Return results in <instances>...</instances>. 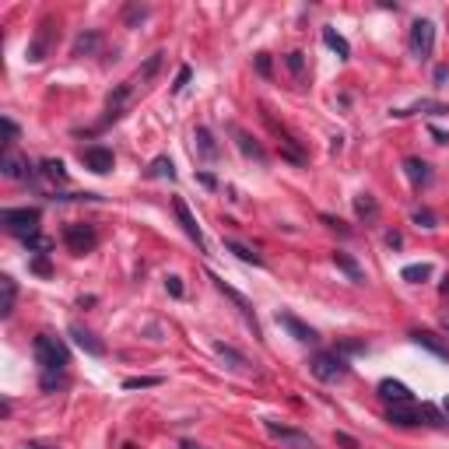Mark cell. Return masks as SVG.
Returning a JSON list of instances; mask_svg holds the SVG:
<instances>
[{
  "mask_svg": "<svg viewBox=\"0 0 449 449\" xmlns=\"http://www.w3.org/2000/svg\"><path fill=\"white\" fill-rule=\"evenodd\" d=\"M214 351H218V355H221L224 362H229V369H236V372H246V369H249L246 355H243V351H236L232 344H224V341H218V344H214Z\"/></svg>",
  "mask_w": 449,
  "mask_h": 449,
  "instance_id": "25",
  "label": "cell"
},
{
  "mask_svg": "<svg viewBox=\"0 0 449 449\" xmlns=\"http://www.w3.org/2000/svg\"><path fill=\"white\" fill-rule=\"evenodd\" d=\"M355 214H358V218H365V221H372V218L379 214L376 197H372V193H358V197H355Z\"/></svg>",
  "mask_w": 449,
  "mask_h": 449,
  "instance_id": "30",
  "label": "cell"
},
{
  "mask_svg": "<svg viewBox=\"0 0 449 449\" xmlns=\"http://www.w3.org/2000/svg\"><path fill=\"white\" fill-rule=\"evenodd\" d=\"M386 418H389L393 425H404V428H411V425H421L425 407H414V404H393Z\"/></svg>",
  "mask_w": 449,
  "mask_h": 449,
  "instance_id": "16",
  "label": "cell"
},
{
  "mask_svg": "<svg viewBox=\"0 0 449 449\" xmlns=\"http://www.w3.org/2000/svg\"><path fill=\"white\" fill-rule=\"evenodd\" d=\"M123 449H137V446H130V442H127V446H123Z\"/></svg>",
  "mask_w": 449,
  "mask_h": 449,
  "instance_id": "54",
  "label": "cell"
},
{
  "mask_svg": "<svg viewBox=\"0 0 449 449\" xmlns=\"http://www.w3.org/2000/svg\"><path fill=\"white\" fill-rule=\"evenodd\" d=\"M207 277H211V281H214V288H218V292H221V295H224V299H232V302H236V306H239V312H243V316H246V323H249V326H253V330H260V323H256V312H253V302H249V299H246V295H243V292H236V288H232V285H224V281H221V277H218V274H207Z\"/></svg>",
  "mask_w": 449,
  "mask_h": 449,
  "instance_id": "12",
  "label": "cell"
},
{
  "mask_svg": "<svg viewBox=\"0 0 449 449\" xmlns=\"http://www.w3.org/2000/svg\"><path fill=\"white\" fill-rule=\"evenodd\" d=\"M173 207H176V218H179V224H183V232L200 246V253H207V239H204V232H200V224H197V218H193V211H190V204L183 200V197H176L173 200Z\"/></svg>",
  "mask_w": 449,
  "mask_h": 449,
  "instance_id": "10",
  "label": "cell"
},
{
  "mask_svg": "<svg viewBox=\"0 0 449 449\" xmlns=\"http://www.w3.org/2000/svg\"><path fill=\"white\" fill-rule=\"evenodd\" d=\"M400 243H404V239H400V232H389V236H386V246H393V249H397Z\"/></svg>",
  "mask_w": 449,
  "mask_h": 449,
  "instance_id": "46",
  "label": "cell"
},
{
  "mask_svg": "<svg viewBox=\"0 0 449 449\" xmlns=\"http://www.w3.org/2000/svg\"><path fill=\"white\" fill-rule=\"evenodd\" d=\"M270 71H274L270 53H256V74H260V78H270Z\"/></svg>",
  "mask_w": 449,
  "mask_h": 449,
  "instance_id": "40",
  "label": "cell"
},
{
  "mask_svg": "<svg viewBox=\"0 0 449 449\" xmlns=\"http://www.w3.org/2000/svg\"><path fill=\"white\" fill-rule=\"evenodd\" d=\"M285 67L292 71V78H295V81H302V78H306V53H299V49H295V53H288V56H285Z\"/></svg>",
  "mask_w": 449,
  "mask_h": 449,
  "instance_id": "32",
  "label": "cell"
},
{
  "mask_svg": "<svg viewBox=\"0 0 449 449\" xmlns=\"http://www.w3.org/2000/svg\"><path fill=\"white\" fill-rule=\"evenodd\" d=\"M39 176L46 183H64L67 179V168H64L60 158H46V161H39Z\"/></svg>",
  "mask_w": 449,
  "mask_h": 449,
  "instance_id": "24",
  "label": "cell"
},
{
  "mask_svg": "<svg viewBox=\"0 0 449 449\" xmlns=\"http://www.w3.org/2000/svg\"><path fill=\"white\" fill-rule=\"evenodd\" d=\"M148 15H151V11H148L144 4H127V8H123V25L137 28V25H141V21L148 18Z\"/></svg>",
  "mask_w": 449,
  "mask_h": 449,
  "instance_id": "33",
  "label": "cell"
},
{
  "mask_svg": "<svg viewBox=\"0 0 449 449\" xmlns=\"http://www.w3.org/2000/svg\"><path fill=\"white\" fill-rule=\"evenodd\" d=\"M442 295H449V277L442 281Z\"/></svg>",
  "mask_w": 449,
  "mask_h": 449,
  "instance_id": "51",
  "label": "cell"
},
{
  "mask_svg": "<svg viewBox=\"0 0 449 449\" xmlns=\"http://www.w3.org/2000/svg\"><path fill=\"white\" fill-rule=\"evenodd\" d=\"M407 42H411V53L418 56V60H428L432 49H435V25L428 18H418L411 25V39Z\"/></svg>",
  "mask_w": 449,
  "mask_h": 449,
  "instance_id": "5",
  "label": "cell"
},
{
  "mask_svg": "<svg viewBox=\"0 0 449 449\" xmlns=\"http://www.w3.org/2000/svg\"><path fill=\"white\" fill-rule=\"evenodd\" d=\"M263 428L270 432V439H277L285 449H316V442L306 435V432H299V428H288V425H277V421H263Z\"/></svg>",
  "mask_w": 449,
  "mask_h": 449,
  "instance_id": "6",
  "label": "cell"
},
{
  "mask_svg": "<svg viewBox=\"0 0 449 449\" xmlns=\"http://www.w3.org/2000/svg\"><path fill=\"white\" fill-rule=\"evenodd\" d=\"M165 288H168V295H173V299H183V277L179 274H168L165 277Z\"/></svg>",
  "mask_w": 449,
  "mask_h": 449,
  "instance_id": "39",
  "label": "cell"
},
{
  "mask_svg": "<svg viewBox=\"0 0 449 449\" xmlns=\"http://www.w3.org/2000/svg\"><path fill=\"white\" fill-rule=\"evenodd\" d=\"M81 161H85V168L105 176V173H112V161L116 158H112V151L105 144H91V148H81Z\"/></svg>",
  "mask_w": 449,
  "mask_h": 449,
  "instance_id": "11",
  "label": "cell"
},
{
  "mask_svg": "<svg viewBox=\"0 0 449 449\" xmlns=\"http://www.w3.org/2000/svg\"><path fill=\"white\" fill-rule=\"evenodd\" d=\"M323 224H330V229H341V232H348V229H344V221H341V218H333V214H323Z\"/></svg>",
  "mask_w": 449,
  "mask_h": 449,
  "instance_id": "43",
  "label": "cell"
},
{
  "mask_svg": "<svg viewBox=\"0 0 449 449\" xmlns=\"http://www.w3.org/2000/svg\"><path fill=\"white\" fill-rule=\"evenodd\" d=\"M411 337H414V344H421L425 351H432V355H439V358H449V344H442L435 333H428V330H414Z\"/></svg>",
  "mask_w": 449,
  "mask_h": 449,
  "instance_id": "23",
  "label": "cell"
},
{
  "mask_svg": "<svg viewBox=\"0 0 449 449\" xmlns=\"http://www.w3.org/2000/svg\"><path fill=\"white\" fill-rule=\"evenodd\" d=\"M130 95H134V85H130V81H123V85H116V88L109 91V98H105V120H102V127H105V123H116V120L123 116V109H127Z\"/></svg>",
  "mask_w": 449,
  "mask_h": 449,
  "instance_id": "9",
  "label": "cell"
},
{
  "mask_svg": "<svg viewBox=\"0 0 449 449\" xmlns=\"http://www.w3.org/2000/svg\"><path fill=\"white\" fill-rule=\"evenodd\" d=\"M144 386H161V376H134V379H123V389H144Z\"/></svg>",
  "mask_w": 449,
  "mask_h": 449,
  "instance_id": "34",
  "label": "cell"
},
{
  "mask_svg": "<svg viewBox=\"0 0 449 449\" xmlns=\"http://www.w3.org/2000/svg\"><path fill=\"white\" fill-rule=\"evenodd\" d=\"M442 330H446V333H449V312H446V316H442Z\"/></svg>",
  "mask_w": 449,
  "mask_h": 449,
  "instance_id": "50",
  "label": "cell"
},
{
  "mask_svg": "<svg viewBox=\"0 0 449 449\" xmlns=\"http://www.w3.org/2000/svg\"><path fill=\"white\" fill-rule=\"evenodd\" d=\"M148 176H151V179H176V165H173V158L158 155V158L151 161V168H148Z\"/></svg>",
  "mask_w": 449,
  "mask_h": 449,
  "instance_id": "27",
  "label": "cell"
},
{
  "mask_svg": "<svg viewBox=\"0 0 449 449\" xmlns=\"http://www.w3.org/2000/svg\"><path fill=\"white\" fill-rule=\"evenodd\" d=\"M71 337H74V344H78L85 355H91V358H102V355H105V344L98 341V337H95L91 330H85V326H71Z\"/></svg>",
  "mask_w": 449,
  "mask_h": 449,
  "instance_id": "15",
  "label": "cell"
},
{
  "mask_svg": "<svg viewBox=\"0 0 449 449\" xmlns=\"http://www.w3.org/2000/svg\"><path fill=\"white\" fill-rule=\"evenodd\" d=\"M277 323L285 326V330L295 337V341H302V344H316V341H319V333H316L309 323H302L299 316H292V312H277Z\"/></svg>",
  "mask_w": 449,
  "mask_h": 449,
  "instance_id": "13",
  "label": "cell"
},
{
  "mask_svg": "<svg viewBox=\"0 0 449 449\" xmlns=\"http://www.w3.org/2000/svg\"><path fill=\"white\" fill-rule=\"evenodd\" d=\"M411 221H414V224H421V229H435V221H439V218H435V211H428V207H418V211L411 214Z\"/></svg>",
  "mask_w": 449,
  "mask_h": 449,
  "instance_id": "36",
  "label": "cell"
},
{
  "mask_svg": "<svg viewBox=\"0 0 449 449\" xmlns=\"http://www.w3.org/2000/svg\"><path fill=\"white\" fill-rule=\"evenodd\" d=\"M200 183H204V186H207V190H214V186H218V179H214V176H211V173H200Z\"/></svg>",
  "mask_w": 449,
  "mask_h": 449,
  "instance_id": "47",
  "label": "cell"
},
{
  "mask_svg": "<svg viewBox=\"0 0 449 449\" xmlns=\"http://www.w3.org/2000/svg\"><path fill=\"white\" fill-rule=\"evenodd\" d=\"M190 74H193V71H190V67L183 64V67H179V74H176V81H173V91H176V95H179V91H183V88L190 85Z\"/></svg>",
  "mask_w": 449,
  "mask_h": 449,
  "instance_id": "41",
  "label": "cell"
},
{
  "mask_svg": "<svg viewBox=\"0 0 449 449\" xmlns=\"http://www.w3.org/2000/svg\"><path fill=\"white\" fill-rule=\"evenodd\" d=\"M323 42L337 53V56H341V60H348V56H351V46H348V39L341 35V32H333V28H323Z\"/></svg>",
  "mask_w": 449,
  "mask_h": 449,
  "instance_id": "28",
  "label": "cell"
},
{
  "mask_svg": "<svg viewBox=\"0 0 449 449\" xmlns=\"http://www.w3.org/2000/svg\"><path fill=\"white\" fill-rule=\"evenodd\" d=\"M432 137H435L439 144H449V134H446V130H439V127H432Z\"/></svg>",
  "mask_w": 449,
  "mask_h": 449,
  "instance_id": "48",
  "label": "cell"
},
{
  "mask_svg": "<svg viewBox=\"0 0 449 449\" xmlns=\"http://www.w3.org/2000/svg\"><path fill=\"white\" fill-rule=\"evenodd\" d=\"M32 355L39 362L42 372H64L71 365V351L67 344L60 341V337H53V333H39L35 341H32Z\"/></svg>",
  "mask_w": 449,
  "mask_h": 449,
  "instance_id": "1",
  "label": "cell"
},
{
  "mask_svg": "<svg viewBox=\"0 0 449 449\" xmlns=\"http://www.w3.org/2000/svg\"><path fill=\"white\" fill-rule=\"evenodd\" d=\"M232 137H236V144H239V151L246 155V158H256V161H267V151L246 134V130H239V127H232Z\"/></svg>",
  "mask_w": 449,
  "mask_h": 449,
  "instance_id": "22",
  "label": "cell"
},
{
  "mask_svg": "<svg viewBox=\"0 0 449 449\" xmlns=\"http://www.w3.org/2000/svg\"><path fill=\"white\" fill-rule=\"evenodd\" d=\"M414 112H449V105H446V102L421 98V102H414V105H407V109H393L389 116H393V120H407V116H414Z\"/></svg>",
  "mask_w": 449,
  "mask_h": 449,
  "instance_id": "19",
  "label": "cell"
},
{
  "mask_svg": "<svg viewBox=\"0 0 449 449\" xmlns=\"http://www.w3.org/2000/svg\"><path fill=\"white\" fill-rule=\"evenodd\" d=\"M53 35H56V21H53V18H42L39 28H35V39L28 42V60H32V64H42L46 56H49Z\"/></svg>",
  "mask_w": 449,
  "mask_h": 449,
  "instance_id": "8",
  "label": "cell"
},
{
  "mask_svg": "<svg viewBox=\"0 0 449 449\" xmlns=\"http://www.w3.org/2000/svg\"><path fill=\"white\" fill-rule=\"evenodd\" d=\"M446 81H449V67L439 64V67H435V85H446Z\"/></svg>",
  "mask_w": 449,
  "mask_h": 449,
  "instance_id": "44",
  "label": "cell"
},
{
  "mask_svg": "<svg viewBox=\"0 0 449 449\" xmlns=\"http://www.w3.org/2000/svg\"><path fill=\"white\" fill-rule=\"evenodd\" d=\"M25 246H28V253H35V256H46V249H49L53 243H49L46 236H39V232H35V236H28V239H25Z\"/></svg>",
  "mask_w": 449,
  "mask_h": 449,
  "instance_id": "35",
  "label": "cell"
},
{
  "mask_svg": "<svg viewBox=\"0 0 449 449\" xmlns=\"http://www.w3.org/2000/svg\"><path fill=\"white\" fill-rule=\"evenodd\" d=\"M193 151H197V158H204V161H218V158H221V148H218V141H214V134H211L207 127H197V130H193Z\"/></svg>",
  "mask_w": 449,
  "mask_h": 449,
  "instance_id": "14",
  "label": "cell"
},
{
  "mask_svg": "<svg viewBox=\"0 0 449 449\" xmlns=\"http://www.w3.org/2000/svg\"><path fill=\"white\" fill-rule=\"evenodd\" d=\"M224 249L236 253L243 263H253V267H260V263H263V260H260V253H253L249 246H243V243H236V239H224Z\"/></svg>",
  "mask_w": 449,
  "mask_h": 449,
  "instance_id": "31",
  "label": "cell"
},
{
  "mask_svg": "<svg viewBox=\"0 0 449 449\" xmlns=\"http://www.w3.org/2000/svg\"><path fill=\"white\" fill-rule=\"evenodd\" d=\"M0 173H4L8 179H15V183H28V179H35L39 168H35L25 155H18V151H4V158H0Z\"/></svg>",
  "mask_w": 449,
  "mask_h": 449,
  "instance_id": "7",
  "label": "cell"
},
{
  "mask_svg": "<svg viewBox=\"0 0 449 449\" xmlns=\"http://www.w3.org/2000/svg\"><path fill=\"white\" fill-rule=\"evenodd\" d=\"M161 56H165V53H155L151 60H148V64L141 67V81H151V78L158 74V67H161Z\"/></svg>",
  "mask_w": 449,
  "mask_h": 449,
  "instance_id": "37",
  "label": "cell"
},
{
  "mask_svg": "<svg viewBox=\"0 0 449 449\" xmlns=\"http://www.w3.org/2000/svg\"><path fill=\"white\" fill-rule=\"evenodd\" d=\"M32 270H35L39 277H49V274H53V267H49V256H35V260H32Z\"/></svg>",
  "mask_w": 449,
  "mask_h": 449,
  "instance_id": "42",
  "label": "cell"
},
{
  "mask_svg": "<svg viewBox=\"0 0 449 449\" xmlns=\"http://www.w3.org/2000/svg\"><path fill=\"white\" fill-rule=\"evenodd\" d=\"M102 49V32H95V28H88V32H81L78 39H74V56H95Z\"/></svg>",
  "mask_w": 449,
  "mask_h": 449,
  "instance_id": "20",
  "label": "cell"
},
{
  "mask_svg": "<svg viewBox=\"0 0 449 449\" xmlns=\"http://www.w3.org/2000/svg\"><path fill=\"white\" fill-rule=\"evenodd\" d=\"M309 372L319 379V382H337L348 376V358L341 351H316L309 358Z\"/></svg>",
  "mask_w": 449,
  "mask_h": 449,
  "instance_id": "3",
  "label": "cell"
},
{
  "mask_svg": "<svg viewBox=\"0 0 449 449\" xmlns=\"http://www.w3.org/2000/svg\"><path fill=\"white\" fill-rule=\"evenodd\" d=\"M183 449H200V446H193V442H183Z\"/></svg>",
  "mask_w": 449,
  "mask_h": 449,
  "instance_id": "52",
  "label": "cell"
},
{
  "mask_svg": "<svg viewBox=\"0 0 449 449\" xmlns=\"http://www.w3.org/2000/svg\"><path fill=\"white\" fill-rule=\"evenodd\" d=\"M64 243L71 253H91L95 243H98V232H95V224H85V221H74L64 229Z\"/></svg>",
  "mask_w": 449,
  "mask_h": 449,
  "instance_id": "4",
  "label": "cell"
},
{
  "mask_svg": "<svg viewBox=\"0 0 449 449\" xmlns=\"http://www.w3.org/2000/svg\"><path fill=\"white\" fill-rule=\"evenodd\" d=\"M0 127H4V144H8V151H11V144L18 141V127H15V120H11V116L0 120Z\"/></svg>",
  "mask_w": 449,
  "mask_h": 449,
  "instance_id": "38",
  "label": "cell"
},
{
  "mask_svg": "<svg viewBox=\"0 0 449 449\" xmlns=\"http://www.w3.org/2000/svg\"><path fill=\"white\" fill-rule=\"evenodd\" d=\"M25 449H53V446H42V442H32V446H25Z\"/></svg>",
  "mask_w": 449,
  "mask_h": 449,
  "instance_id": "49",
  "label": "cell"
},
{
  "mask_svg": "<svg viewBox=\"0 0 449 449\" xmlns=\"http://www.w3.org/2000/svg\"><path fill=\"white\" fill-rule=\"evenodd\" d=\"M337 442H341L344 449H358V442H355L351 435H344V432H337Z\"/></svg>",
  "mask_w": 449,
  "mask_h": 449,
  "instance_id": "45",
  "label": "cell"
},
{
  "mask_svg": "<svg viewBox=\"0 0 449 449\" xmlns=\"http://www.w3.org/2000/svg\"><path fill=\"white\" fill-rule=\"evenodd\" d=\"M15 302H18V285H15V277H0V316H11L15 312Z\"/></svg>",
  "mask_w": 449,
  "mask_h": 449,
  "instance_id": "18",
  "label": "cell"
},
{
  "mask_svg": "<svg viewBox=\"0 0 449 449\" xmlns=\"http://www.w3.org/2000/svg\"><path fill=\"white\" fill-rule=\"evenodd\" d=\"M404 173H407V179H411L414 186H428V183H432V168H428V161H421V158H404Z\"/></svg>",
  "mask_w": 449,
  "mask_h": 449,
  "instance_id": "21",
  "label": "cell"
},
{
  "mask_svg": "<svg viewBox=\"0 0 449 449\" xmlns=\"http://www.w3.org/2000/svg\"><path fill=\"white\" fill-rule=\"evenodd\" d=\"M400 277L407 281V285H421V281L432 277V263H407V267L400 270Z\"/></svg>",
  "mask_w": 449,
  "mask_h": 449,
  "instance_id": "29",
  "label": "cell"
},
{
  "mask_svg": "<svg viewBox=\"0 0 449 449\" xmlns=\"http://www.w3.org/2000/svg\"><path fill=\"white\" fill-rule=\"evenodd\" d=\"M442 411H446V414H449V397H446V400H442Z\"/></svg>",
  "mask_w": 449,
  "mask_h": 449,
  "instance_id": "53",
  "label": "cell"
},
{
  "mask_svg": "<svg viewBox=\"0 0 449 449\" xmlns=\"http://www.w3.org/2000/svg\"><path fill=\"white\" fill-rule=\"evenodd\" d=\"M333 263H337V267H341V270L348 274V281H355V285H365V270H362V267H358V263H355L348 253H341V249H337V253H333Z\"/></svg>",
  "mask_w": 449,
  "mask_h": 449,
  "instance_id": "26",
  "label": "cell"
},
{
  "mask_svg": "<svg viewBox=\"0 0 449 449\" xmlns=\"http://www.w3.org/2000/svg\"><path fill=\"white\" fill-rule=\"evenodd\" d=\"M39 218H42L39 207H4V211H0V224H4L8 232L21 236V239L39 232Z\"/></svg>",
  "mask_w": 449,
  "mask_h": 449,
  "instance_id": "2",
  "label": "cell"
},
{
  "mask_svg": "<svg viewBox=\"0 0 449 449\" xmlns=\"http://www.w3.org/2000/svg\"><path fill=\"white\" fill-rule=\"evenodd\" d=\"M379 393H382L389 404H414L411 389H407L400 379H382V382H379Z\"/></svg>",
  "mask_w": 449,
  "mask_h": 449,
  "instance_id": "17",
  "label": "cell"
}]
</instances>
